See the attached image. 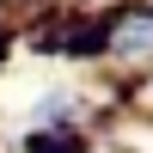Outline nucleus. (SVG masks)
<instances>
[{
    "instance_id": "nucleus-1",
    "label": "nucleus",
    "mask_w": 153,
    "mask_h": 153,
    "mask_svg": "<svg viewBox=\"0 0 153 153\" xmlns=\"http://www.w3.org/2000/svg\"><path fill=\"white\" fill-rule=\"evenodd\" d=\"M147 49H153V25H129L123 43H117V55H147Z\"/></svg>"
}]
</instances>
